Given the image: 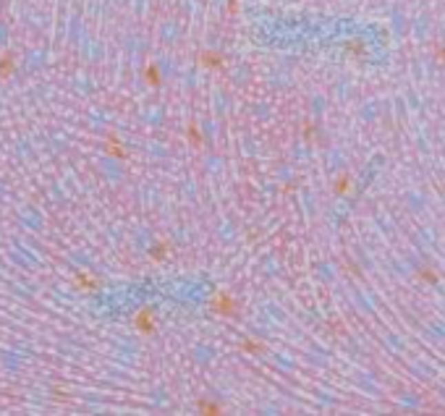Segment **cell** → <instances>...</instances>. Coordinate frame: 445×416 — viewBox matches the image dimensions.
<instances>
[{
    "mask_svg": "<svg viewBox=\"0 0 445 416\" xmlns=\"http://www.w3.org/2000/svg\"><path fill=\"white\" fill-rule=\"evenodd\" d=\"M105 152H107V157L123 160V157H126V147H123V142L118 139L116 134H107V136H105Z\"/></svg>",
    "mask_w": 445,
    "mask_h": 416,
    "instance_id": "3",
    "label": "cell"
},
{
    "mask_svg": "<svg viewBox=\"0 0 445 416\" xmlns=\"http://www.w3.org/2000/svg\"><path fill=\"white\" fill-rule=\"evenodd\" d=\"M52 398H55V401H68V393L61 391V388H52Z\"/></svg>",
    "mask_w": 445,
    "mask_h": 416,
    "instance_id": "4",
    "label": "cell"
},
{
    "mask_svg": "<svg viewBox=\"0 0 445 416\" xmlns=\"http://www.w3.org/2000/svg\"><path fill=\"white\" fill-rule=\"evenodd\" d=\"M100 278L92 273H84V270H79V273H74V288H76L79 293H97L100 291Z\"/></svg>",
    "mask_w": 445,
    "mask_h": 416,
    "instance_id": "1",
    "label": "cell"
},
{
    "mask_svg": "<svg viewBox=\"0 0 445 416\" xmlns=\"http://www.w3.org/2000/svg\"><path fill=\"white\" fill-rule=\"evenodd\" d=\"M16 68H19V61H16V52H13L11 48L0 50V81H8V79H13V74H16Z\"/></svg>",
    "mask_w": 445,
    "mask_h": 416,
    "instance_id": "2",
    "label": "cell"
}]
</instances>
